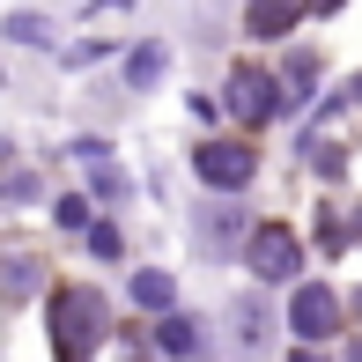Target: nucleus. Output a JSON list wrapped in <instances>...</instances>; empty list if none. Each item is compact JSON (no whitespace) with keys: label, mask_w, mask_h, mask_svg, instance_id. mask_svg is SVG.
<instances>
[{"label":"nucleus","mask_w":362,"mask_h":362,"mask_svg":"<svg viewBox=\"0 0 362 362\" xmlns=\"http://www.w3.org/2000/svg\"><path fill=\"white\" fill-rule=\"evenodd\" d=\"M52 340H59L67 355H89L96 340H104V296L59 288V296H52Z\"/></svg>","instance_id":"nucleus-1"},{"label":"nucleus","mask_w":362,"mask_h":362,"mask_svg":"<svg viewBox=\"0 0 362 362\" xmlns=\"http://www.w3.org/2000/svg\"><path fill=\"white\" fill-rule=\"evenodd\" d=\"M244 267H252L259 281H288V274L303 267V244H296V229H281V222H274V229H259V237H252V252H244Z\"/></svg>","instance_id":"nucleus-2"},{"label":"nucleus","mask_w":362,"mask_h":362,"mask_svg":"<svg viewBox=\"0 0 362 362\" xmlns=\"http://www.w3.org/2000/svg\"><path fill=\"white\" fill-rule=\"evenodd\" d=\"M288 325H296V333H310V340H325V333L340 325V296H333V288H296Z\"/></svg>","instance_id":"nucleus-3"},{"label":"nucleus","mask_w":362,"mask_h":362,"mask_svg":"<svg viewBox=\"0 0 362 362\" xmlns=\"http://www.w3.org/2000/svg\"><path fill=\"white\" fill-rule=\"evenodd\" d=\"M229 111H237V119L244 126H259V119H267V111H274V81L267 74H252V67H237V74H229Z\"/></svg>","instance_id":"nucleus-4"},{"label":"nucleus","mask_w":362,"mask_h":362,"mask_svg":"<svg viewBox=\"0 0 362 362\" xmlns=\"http://www.w3.org/2000/svg\"><path fill=\"white\" fill-rule=\"evenodd\" d=\"M200 177H207V185H244V177H252V148L207 141V148H200Z\"/></svg>","instance_id":"nucleus-5"},{"label":"nucleus","mask_w":362,"mask_h":362,"mask_svg":"<svg viewBox=\"0 0 362 362\" xmlns=\"http://www.w3.org/2000/svg\"><path fill=\"white\" fill-rule=\"evenodd\" d=\"M288 23H296V0H252V30L259 37H281Z\"/></svg>","instance_id":"nucleus-6"},{"label":"nucleus","mask_w":362,"mask_h":362,"mask_svg":"<svg viewBox=\"0 0 362 362\" xmlns=\"http://www.w3.org/2000/svg\"><path fill=\"white\" fill-rule=\"evenodd\" d=\"M134 296L141 303H170V281H163V274H134Z\"/></svg>","instance_id":"nucleus-7"}]
</instances>
